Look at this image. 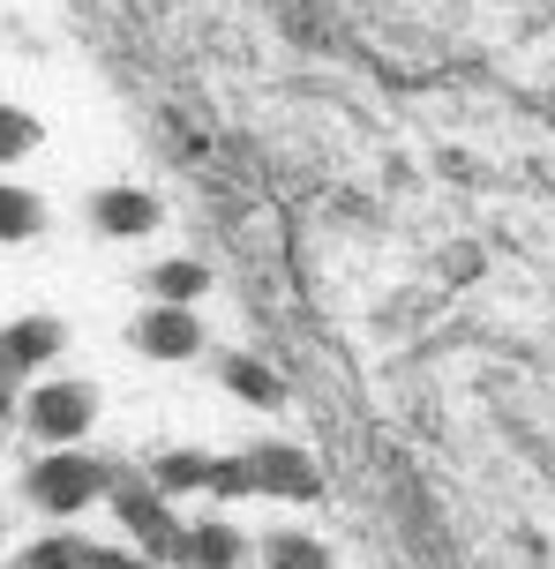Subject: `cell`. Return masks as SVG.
<instances>
[{"label": "cell", "mask_w": 555, "mask_h": 569, "mask_svg": "<svg viewBox=\"0 0 555 569\" xmlns=\"http://www.w3.org/2000/svg\"><path fill=\"white\" fill-rule=\"evenodd\" d=\"M30 142H38V120H30V113H8V120H0V150H8V158H23Z\"/></svg>", "instance_id": "cell-14"}, {"label": "cell", "mask_w": 555, "mask_h": 569, "mask_svg": "<svg viewBox=\"0 0 555 569\" xmlns=\"http://www.w3.org/2000/svg\"><path fill=\"white\" fill-rule=\"evenodd\" d=\"M90 218H98V232H113V240H136V232H150V226H158V202H150V196H136V188H106Z\"/></svg>", "instance_id": "cell-7"}, {"label": "cell", "mask_w": 555, "mask_h": 569, "mask_svg": "<svg viewBox=\"0 0 555 569\" xmlns=\"http://www.w3.org/2000/svg\"><path fill=\"white\" fill-rule=\"evenodd\" d=\"M204 284H210V278H204V262H158V270H150V292H158L166 308H188Z\"/></svg>", "instance_id": "cell-10"}, {"label": "cell", "mask_w": 555, "mask_h": 569, "mask_svg": "<svg viewBox=\"0 0 555 569\" xmlns=\"http://www.w3.org/2000/svg\"><path fill=\"white\" fill-rule=\"evenodd\" d=\"M113 510H120V525H128L150 555L180 562V525H174V510H166V487H158V480H120L113 487Z\"/></svg>", "instance_id": "cell-2"}, {"label": "cell", "mask_w": 555, "mask_h": 569, "mask_svg": "<svg viewBox=\"0 0 555 569\" xmlns=\"http://www.w3.org/2000/svg\"><path fill=\"white\" fill-rule=\"evenodd\" d=\"M90 412H98V398H90L83 382H46V390L23 405V420H30L38 442H76L90 427Z\"/></svg>", "instance_id": "cell-3"}, {"label": "cell", "mask_w": 555, "mask_h": 569, "mask_svg": "<svg viewBox=\"0 0 555 569\" xmlns=\"http://www.w3.org/2000/svg\"><path fill=\"white\" fill-rule=\"evenodd\" d=\"M98 495H106V465H90L83 450H53L30 465V502L38 510L68 517V510H83V502H98Z\"/></svg>", "instance_id": "cell-1"}, {"label": "cell", "mask_w": 555, "mask_h": 569, "mask_svg": "<svg viewBox=\"0 0 555 569\" xmlns=\"http://www.w3.org/2000/svg\"><path fill=\"white\" fill-rule=\"evenodd\" d=\"M226 382H234V398L278 405V375H270V368H256V360H226Z\"/></svg>", "instance_id": "cell-12"}, {"label": "cell", "mask_w": 555, "mask_h": 569, "mask_svg": "<svg viewBox=\"0 0 555 569\" xmlns=\"http://www.w3.org/2000/svg\"><path fill=\"white\" fill-rule=\"evenodd\" d=\"M264 562L270 569H330V547L308 540V532H270V540H264Z\"/></svg>", "instance_id": "cell-9"}, {"label": "cell", "mask_w": 555, "mask_h": 569, "mask_svg": "<svg viewBox=\"0 0 555 569\" xmlns=\"http://www.w3.org/2000/svg\"><path fill=\"white\" fill-rule=\"evenodd\" d=\"M240 555H248V540H240L234 525H218V517L180 532V562H188V569H234Z\"/></svg>", "instance_id": "cell-6"}, {"label": "cell", "mask_w": 555, "mask_h": 569, "mask_svg": "<svg viewBox=\"0 0 555 569\" xmlns=\"http://www.w3.org/2000/svg\"><path fill=\"white\" fill-rule=\"evenodd\" d=\"M38 226H46V210H38V196H23V188H8V196H0V232H8V240H30Z\"/></svg>", "instance_id": "cell-11"}, {"label": "cell", "mask_w": 555, "mask_h": 569, "mask_svg": "<svg viewBox=\"0 0 555 569\" xmlns=\"http://www.w3.org/2000/svg\"><path fill=\"white\" fill-rule=\"evenodd\" d=\"M90 562V547L83 540H38L23 555V569H83Z\"/></svg>", "instance_id": "cell-13"}, {"label": "cell", "mask_w": 555, "mask_h": 569, "mask_svg": "<svg viewBox=\"0 0 555 569\" xmlns=\"http://www.w3.org/2000/svg\"><path fill=\"white\" fill-rule=\"evenodd\" d=\"M128 338H136V352H150V360H196V345H204V322H196L188 308H166V300H158V308H150L143 322L128 330Z\"/></svg>", "instance_id": "cell-4"}, {"label": "cell", "mask_w": 555, "mask_h": 569, "mask_svg": "<svg viewBox=\"0 0 555 569\" xmlns=\"http://www.w3.org/2000/svg\"><path fill=\"white\" fill-rule=\"evenodd\" d=\"M53 352H60V322H46V315H30V322H16V330H8V375L46 368Z\"/></svg>", "instance_id": "cell-8"}, {"label": "cell", "mask_w": 555, "mask_h": 569, "mask_svg": "<svg viewBox=\"0 0 555 569\" xmlns=\"http://www.w3.org/2000/svg\"><path fill=\"white\" fill-rule=\"evenodd\" d=\"M83 569H150V562H143V555H128V547H90Z\"/></svg>", "instance_id": "cell-15"}, {"label": "cell", "mask_w": 555, "mask_h": 569, "mask_svg": "<svg viewBox=\"0 0 555 569\" xmlns=\"http://www.w3.org/2000/svg\"><path fill=\"white\" fill-rule=\"evenodd\" d=\"M248 472H256V487L264 495H286V502H308L316 495V465L293 450V442H264V450H248Z\"/></svg>", "instance_id": "cell-5"}]
</instances>
